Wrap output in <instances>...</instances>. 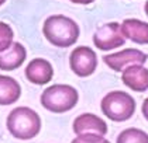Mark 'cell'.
<instances>
[{"mask_svg":"<svg viewBox=\"0 0 148 143\" xmlns=\"http://www.w3.org/2000/svg\"><path fill=\"white\" fill-rule=\"evenodd\" d=\"M117 143H148V135L141 129L128 128L117 136Z\"/></svg>","mask_w":148,"mask_h":143,"instance_id":"5bb4252c","label":"cell"},{"mask_svg":"<svg viewBox=\"0 0 148 143\" xmlns=\"http://www.w3.org/2000/svg\"><path fill=\"white\" fill-rule=\"evenodd\" d=\"M71 143H110L107 139H104L102 135L97 133H83L78 135Z\"/></svg>","mask_w":148,"mask_h":143,"instance_id":"2e32d148","label":"cell"},{"mask_svg":"<svg viewBox=\"0 0 148 143\" xmlns=\"http://www.w3.org/2000/svg\"><path fill=\"white\" fill-rule=\"evenodd\" d=\"M25 77L33 84L45 86L54 77V67L47 59L35 58L25 67Z\"/></svg>","mask_w":148,"mask_h":143,"instance_id":"ba28073f","label":"cell"},{"mask_svg":"<svg viewBox=\"0 0 148 143\" xmlns=\"http://www.w3.org/2000/svg\"><path fill=\"white\" fill-rule=\"evenodd\" d=\"M73 132L76 135H83V133H97L104 136L107 133V123L103 121L102 118H99L95 114H80L79 117H76V119L73 121Z\"/></svg>","mask_w":148,"mask_h":143,"instance_id":"9c48e42d","label":"cell"},{"mask_svg":"<svg viewBox=\"0 0 148 143\" xmlns=\"http://www.w3.org/2000/svg\"><path fill=\"white\" fill-rule=\"evenodd\" d=\"M143 115H144V118L148 121V97L144 100V102H143Z\"/></svg>","mask_w":148,"mask_h":143,"instance_id":"e0dca14e","label":"cell"},{"mask_svg":"<svg viewBox=\"0 0 148 143\" xmlns=\"http://www.w3.org/2000/svg\"><path fill=\"white\" fill-rule=\"evenodd\" d=\"M4 1H6V0H0V6H1V4H4Z\"/></svg>","mask_w":148,"mask_h":143,"instance_id":"ffe728a7","label":"cell"},{"mask_svg":"<svg viewBox=\"0 0 148 143\" xmlns=\"http://www.w3.org/2000/svg\"><path fill=\"white\" fill-rule=\"evenodd\" d=\"M69 66L76 76H92L97 67V56L89 46H78L69 55Z\"/></svg>","mask_w":148,"mask_h":143,"instance_id":"5b68a950","label":"cell"},{"mask_svg":"<svg viewBox=\"0 0 148 143\" xmlns=\"http://www.w3.org/2000/svg\"><path fill=\"white\" fill-rule=\"evenodd\" d=\"M27 51L20 42H13L9 49L0 52V69L10 72L16 70L25 62Z\"/></svg>","mask_w":148,"mask_h":143,"instance_id":"8fae6325","label":"cell"},{"mask_svg":"<svg viewBox=\"0 0 148 143\" xmlns=\"http://www.w3.org/2000/svg\"><path fill=\"white\" fill-rule=\"evenodd\" d=\"M78 90L69 84H54L47 87L41 94V105L55 114L71 111L78 104Z\"/></svg>","mask_w":148,"mask_h":143,"instance_id":"3957f363","label":"cell"},{"mask_svg":"<svg viewBox=\"0 0 148 143\" xmlns=\"http://www.w3.org/2000/svg\"><path fill=\"white\" fill-rule=\"evenodd\" d=\"M144 9H145V14H147V17H148V0H147V3H145V7Z\"/></svg>","mask_w":148,"mask_h":143,"instance_id":"d6986e66","label":"cell"},{"mask_svg":"<svg viewBox=\"0 0 148 143\" xmlns=\"http://www.w3.org/2000/svg\"><path fill=\"white\" fill-rule=\"evenodd\" d=\"M148 55L141 52L140 49H123L116 54H109L103 56V60L107 66L114 72H123L124 69L134 65H144L147 62Z\"/></svg>","mask_w":148,"mask_h":143,"instance_id":"52a82bcc","label":"cell"},{"mask_svg":"<svg viewBox=\"0 0 148 143\" xmlns=\"http://www.w3.org/2000/svg\"><path fill=\"white\" fill-rule=\"evenodd\" d=\"M42 34L49 44L58 48H68L72 46L79 38V25L62 14L49 16L44 21Z\"/></svg>","mask_w":148,"mask_h":143,"instance_id":"6da1fadb","label":"cell"},{"mask_svg":"<svg viewBox=\"0 0 148 143\" xmlns=\"http://www.w3.org/2000/svg\"><path fill=\"white\" fill-rule=\"evenodd\" d=\"M21 96V87L16 79L0 75V105H12Z\"/></svg>","mask_w":148,"mask_h":143,"instance_id":"4fadbf2b","label":"cell"},{"mask_svg":"<svg viewBox=\"0 0 148 143\" xmlns=\"http://www.w3.org/2000/svg\"><path fill=\"white\" fill-rule=\"evenodd\" d=\"M102 112L114 122L128 121L136 112V100L128 93L114 90L106 94L100 102Z\"/></svg>","mask_w":148,"mask_h":143,"instance_id":"277c9868","label":"cell"},{"mask_svg":"<svg viewBox=\"0 0 148 143\" xmlns=\"http://www.w3.org/2000/svg\"><path fill=\"white\" fill-rule=\"evenodd\" d=\"M7 129L20 140H30L41 131V118L28 107H17L7 117Z\"/></svg>","mask_w":148,"mask_h":143,"instance_id":"7a4b0ae2","label":"cell"},{"mask_svg":"<svg viewBox=\"0 0 148 143\" xmlns=\"http://www.w3.org/2000/svg\"><path fill=\"white\" fill-rule=\"evenodd\" d=\"M120 25L124 38H128L133 42L140 45L148 44V22L137 18H127Z\"/></svg>","mask_w":148,"mask_h":143,"instance_id":"7c38bea8","label":"cell"},{"mask_svg":"<svg viewBox=\"0 0 148 143\" xmlns=\"http://www.w3.org/2000/svg\"><path fill=\"white\" fill-rule=\"evenodd\" d=\"M121 80L128 88L137 93L148 90V69L143 65H134L123 70Z\"/></svg>","mask_w":148,"mask_h":143,"instance_id":"30bf717a","label":"cell"},{"mask_svg":"<svg viewBox=\"0 0 148 143\" xmlns=\"http://www.w3.org/2000/svg\"><path fill=\"white\" fill-rule=\"evenodd\" d=\"M13 37H14V33L12 27L7 22L0 21V52L10 48V45L13 44Z\"/></svg>","mask_w":148,"mask_h":143,"instance_id":"9a60e30c","label":"cell"},{"mask_svg":"<svg viewBox=\"0 0 148 143\" xmlns=\"http://www.w3.org/2000/svg\"><path fill=\"white\" fill-rule=\"evenodd\" d=\"M93 44L100 51H112L125 44V38L121 33V25L119 22H107L102 25L93 35Z\"/></svg>","mask_w":148,"mask_h":143,"instance_id":"8992f818","label":"cell"},{"mask_svg":"<svg viewBox=\"0 0 148 143\" xmlns=\"http://www.w3.org/2000/svg\"><path fill=\"white\" fill-rule=\"evenodd\" d=\"M72 3H76V4H90L95 0H71Z\"/></svg>","mask_w":148,"mask_h":143,"instance_id":"ac0fdd59","label":"cell"}]
</instances>
